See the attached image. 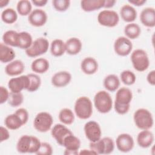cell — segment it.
Instances as JSON below:
<instances>
[{"mask_svg":"<svg viewBox=\"0 0 155 155\" xmlns=\"http://www.w3.org/2000/svg\"><path fill=\"white\" fill-rule=\"evenodd\" d=\"M132 99L133 93L130 89L126 87L119 88L116 92L114 103L116 112L121 115L127 113L130 110Z\"/></svg>","mask_w":155,"mask_h":155,"instance_id":"obj_1","label":"cell"},{"mask_svg":"<svg viewBox=\"0 0 155 155\" xmlns=\"http://www.w3.org/2000/svg\"><path fill=\"white\" fill-rule=\"evenodd\" d=\"M41 145L40 140L33 136L23 135L16 143V150L20 153H35Z\"/></svg>","mask_w":155,"mask_h":155,"instance_id":"obj_2","label":"cell"},{"mask_svg":"<svg viewBox=\"0 0 155 155\" xmlns=\"http://www.w3.org/2000/svg\"><path fill=\"white\" fill-rule=\"evenodd\" d=\"M133 120L136 126L143 130L151 128L154 124L151 113L145 108H139L134 113Z\"/></svg>","mask_w":155,"mask_h":155,"instance_id":"obj_3","label":"cell"},{"mask_svg":"<svg viewBox=\"0 0 155 155\" xmlns=\"http://www.w3.org/2000/svg\"><path fill=\"white\" fill-rule=\"evenodd\" d=\"M74 110L76 115L81 119H87L93 113L91 101L87 96H81L75 102Z\"/></svg>","mask_w":155,"mask_h":155,"instance_id":"obj_4","label":"cell"},{"mask_svg":"<svg viewBox=\"0 0 155 155\" xmlns=\"http://www.w3.org/2000/svg\"><path fill=\"white\" fill-rule=\"evenodd\" d=\"M95 108L101 113H107L113 107V101L110 94L104 90L99 91L94 97Z\"/></svg>","mask_w":155,"mask_h":155,"instance_id":"obj_5","label":"cell"},{"mask_svg":"<svg viewBox=\"0 0 155 155\" xmlns=\"http://www.w3.org/2000/svg\"><path fill=\"white\" fill-rule=\"evenodd\" d=\"M131 61L134 68L139 72L148 69L150 60L147 52L142 49H136L131 54Z\"/></svg>","mask_w":155,"mask_h":155,"instance_id":"obj_6","label":"cell"},{"mask_svg":"<svg viewBox=\"0 0 155 155\" xmlns=\"http://www.w3.org/2000/svg\"><path fill=\"white\" fill-rule=\"evenodd\" d=\"M90 148L96 154H109L114 151V142L111 138L104 137L96 142H90Z\"/></svg>","mask_w":155,"mask_h":155,"instance_id":"obj_7","label":"cell"},{"mask_svg":"<svg viewBox=\"0 0 155 155\" xmlns=\"http://www.w3.org/2000/svg\"><path fill=\"white\" fill-rule=\"evenodd\" d=\"M53 122L52 116L45 111L36 114L33 120L34 128L40 133H45L50 130Z\"/></svg>","mask_w":155,"mask_h":155,"instance_id":"obj_8","label":"cell"},{"mask_svg":"<svg viewBox=\"0 0 155 155\" xmlns=\"http://www.w3.org/2000/svg\"><path fill=\"white\" fill-rule=\"evenodd\" d=\"M48 47V40L45 38H39L33 42L28 48L25 50V53L28 57L35 58L45 53Z\"/></svg>","mask_w":155,"mask_h":155,"instance_id":"obj_9","label":"cell"},{"mask_svg":"<svg viewBox=\"0 0 155 155\" xmlns=\"http://www.w3.org/2000/svg\"><path fill=\"white\" fill-rule=\"evenodd\" d=\"M97 22L102 26L114 27L119 21V16L117 12L110 10H104L97 15Z\"/></svg>","mask_w":155,"mask_h":155,"instance_id":"obj_10","label":"cell"},{"mask_svg":"<svg viewBox=\"0 0 155 155\" xmlns=\"http://www.w3.org/2000/svg\"><path fill=\"white\" fill-rule=\"evenodd\" d=\"M84 130L86 137L90 142H96L101 138V128L99 124L94 120L87 122L84 125Z\"/></svg>","mask_w":155,"mask_h":155,"instance_id":"obj_11","label":"cell"},{"mask_svg":"<svg viewBox=\"0 0 155 155\" xmlns=\"http://www.w3.org/2000/svg\"><path fill=\"white\" fill-rule=\"evenodd\" d=\"M133 48L131 41L125 36L118 37L114 43V50L115 53L120 56L128 55Z\"/></svg>","mask_w":155,"mask_h":155,"instance_id":"obj_12","label":"cell"},{"mask_svg":"<svg viewBox=\"0 0 155 155\" xmlns=\"http://www.w3.org/2000/svg\"><path fill=\"white\" fill-rule=\"evenodd\" d=\"M30 85V79L28 75H22L10 79L8 82V87L11 92L21 93L23 90L28 89Z\"/></svg>","mask_w":155,"mask_h":155,"instance_id":"obj_13","label":"cell"},{"mask_svg":"<svg viewBox=\"0 0 155 155\" xmlns=\"http://www.w3.org/2000/svg\"><path fill=\"white\" fill-rule=\"evenodd\" d=\"M116 144L119 151L123 153H128L133 150L134 142L133 137L130 134L122 133L117 137Z\"/></svg>","mask_w":155,"mask_h":155,"instance_id":"obj_14","label":"cell"},{"mask_svg":"<svg viewBox=\"0 0 155 155\" xmlns=\"http://www.w3.org/2000/svg\"><path fill=\"white\" fill-rule=\"evenodd\" d=\"M62 146L65 148L64 154H78V150L81 147V141L73 133L64 139Z\"/></svg>","mask_w":155,"mask_h":155,"instance_id":"obj_15","label":"cell"},{"mask_svg":"<svg viewBox=\"0 0 155 155\" xmlns=\"http://www.w3.org/2000/svg\"><path fill=\"white\" fill-rule=\"evenodd\" d=\"M47 15L46 12L39 8L34 9L28 16L29 23L34 27H42L47 21Z\"/></svg>","mask_w":155,"mask_h":155,"instance_id":"obj_16","label":"cell"},{"mask_svg":"<svg viewBox=\"0 0 155 155\" xmlns=\"http://www.w3.org/2000/svg\"><path fill=\"white\" fill-rule=\"evenodd\" d=\"M51 134L52 137L56 140V142L62 146L64 139L68 135L73 134L70 130L61 124H57L51 129Z\"/></svg>","mask_w":155,"mask_h":155,"instance_id":"obj_17","label":"cell"},{"mask_svg":"<svg viewBox=\"0 0 155 155\" xmlns=\"http://www.w3.org/2000/svg\"><path fill=\"white\" fill-rule=\"evenodd\" d=\"M71 80V74L67 71H61L56 73L51 78V84L56 87L67 86Z\"/></svg>","mask_w":155,"mask_h":155,"instance_id":"obj_18","label":"cell"},{"mask_svg":"<svg viewBox=\"0 0 155 155\" xmlns=\"http://www.w3.org/2000/svg\"><path fill=\"white\" fill-rule=\"evenodd\" d=\"M140 21L145 27L153 28L155 26V10L153 7L143 8L140 14Z\"/></svg>","mask_w":155,"mask_h":155,"instance_id":"obj_19","label":"cell"},{"mask_svg":"<svg viewBox=\"0 0 155 155\" xmlns=\"http://www.w3.org/2000/svg\"><path fill=\"white\" fill-rule=\"evenodd\" d=\"M154 140V134L149 130H143L139 133L137 136V144L143 148L150 147L153 144Z\"/></svg>","mask_w":155,"mask_h":155,"instance_id":"obj_20","label":"cell"},{"mask_svg":"<svg viewBox=\"0 0 155 155\" xmlns=\"http://www.w3.org/2000/svg\"><path fill=\"white\" fill-rule=\"evenodd\" d=\"M25 65L21 60H15L9 62L5 67V73L10 76H18L23 73Z\"/></svg>","mask_w":155,"mask_h":155,"instance_id":"obj_21","label":"cell"},{"mask_svg":"<svg viewBox=\"0 0 155 155\" xmlns=\"http://www.w3.org/2000/svg\"><path fill=\"white\" fill-rule=\"evenodd\" d=\"M81 68L85 74L88 75L93 74L97 71L98 63L94 58L87 57L81 62Z\"/></svg>","mask_w":155,"mask_h":155,"instance_id":"obj_22","label":"cell"},{"mask_svg":"<svg viewBox=\"0 0 155 155\" xmlns=\"http://www.w3.org/2000/svg\"><path fill=\"white\" fill-rule=\"evenodd\" d=\"M121 18L126 22L131 23L137 18V11L131 5L129 4L124 5L120 10Z\"/></svg>","mask_w":155,"mask_h":155,"instance_id":"obj_23","label":"cell"},{"mask_svg":"<svg viewBox=\"0 0 155 155\" xmlns=\"http://www.w3.org/2000/svg\"><path fill=\"white\" fill-rule=\"evenodd\" d=\"M65 44L66 52L70 55L78 54L81 51L82 44L81 40L78 38H70Z\"/></svg>","mask_w":155,"mask_h":155,"instance_id":"obj_24","label":"cell"},{"mask_svg":"<svg viewBox=\"0 0 155 155\" xmlns=\"http://www.w3.org/2000/svg\"><path fill=\"white\" fill-rule=\"evenodd\" d=\"M105 0H83L81 1L82 10L86 12H93L104 8Z\"/></svg>","mask_w":155,"mask_h":155,"instance_id":"obj_25","label":"cell"},{"mask_svg":"<svg viewBox=\"0 0 155 155\" xmlns=\"http://www.w3.org/2000/svg\"><path fill=\"white\" fill-rule=\"evenodd\" d=\"M16 56L15 51L8 45L0 44V61L2 63H9L14 59Z\"/></svg>","mask_w":155,"mask_h":155,"instance_id":"obj_26","label":"cell"},{"mask_svg":"<svg viewBox=\"0 0 155 155\" xmlns=\"http://www.w3.org/2000/svg\"><path fill=\"white\" fill-rule=\"evenodd\" d=\"M4 124L7 128L12 130H18L24 125L22 119L16 113L8 115L4 120Z\"/></svg>","mask_w":155,"mask_h":155,"instance_id":"obj_27","label":"cell"},{"mask_svg":"<svg viewBox=\"0 0 155 155\" xmlns=\"http://www.w3.org/2000/svg\"><path fill=\"white\" fill-rule=\"evenodd\" d=\"M49 62L48 60L43 58L35 59L31 64V70L33 72L39 74H42L47 71V70L49 69Z\"/></svg>","mask_w":155,"mask_h":155,"instance_id":"obj_28","label":"cell"},{"mask_svg":"<svg viewBox=\"0 0 155 155\" xmlns=\"http://www.w3.org/2000/svg\"><path fill=\"white\" fill-rule=\"evenodd\" d=\"M103 84L107 90L110 92H113L119 88L120 86V80L117 76L111 74L104 78Z\"/></svg>","mask_w":155,"mask_h":155,"instance_id":"obj_29","label":"cell"},{"mask_svg":"<svg viewBox=\"0 0 155 155\" xmlns=\"http://www.w3.org/2000/svg\"><path fill=\"white\" fill-rule=\"evenodd\" d=\"M32 36L27 31H21L18 33L17 47L25 50L28 48L33 43Z\"/></svg>","mask_w":155,"mask_h":155,"instance_id":"obj_30","label":"cell"},{"mask_svg":"<svg viewBox=\"0 0 155 155\" xmlns=\"http://www.w3.org/2000/svg\"><path fill=\"white\" fill-rule=\"evenodd\" d=\"M50 52L51 54L55 57L62 56L64 53L66 52L65 42L60 39L53 40L51 43Z\"/></svg>","mask_w":155,"mask_h":155,"instance_id":"obj_31","label":"cell"},{"mask_svg":"<svg viewBox=\"0 0 155 155\" xmlns=\"http://www.w3.org/2000/svg\"><path fill=\"white\" fill-rule=\"evenodd\" d=\"M124 33L127 38L134 39L140 36L141 29L137 24L131 22L125 25L124 28Z\"/></svg>","mask_w":155,"mask_h":155,"instance_id":"obj_32","label":"cell"},{"mask_svg":"<svg viewBox=\"0 0 155 155\" xmlns=\"http://www.w3.org/2000/svg\"><path fill=\"white\" fill-rule=\"evenodd\" d=\"M2 21L7 24H12L18 19V14L12 8H7L4 10L1 13Z\"/></svg>","mask_w":155,"mask_h":155,"instance_id":"obj_33","label":"cell"},{"mask_svg":"<svg viewBox=\"0 0 155 155\" xmlns=\"http://www.w3.org/2000/svg\"><path fill=\"white\" fill-rule=\"evenodd\" d=\"M59 120L65 125H71L74 120V115L72 110L68 108L62 109L58 116Z\"/></svg>","mask_w":155,"mask_h":155,"instance_id":"obj_34","label":"cell"},{"mask_svg":"<svg viewBox=\"0 0 155 155\" xmlns=\"http://www.w3.org/2000/svg\"><path fill=\"white\" fill-rule=\"evenodd\" d=\"M18 33L15 30H8L2 36L4 44L7 45L17 47Z\"/></svg>","mask_w":155,"mask_h":155,"instance_id":"obj_35","label":"cell"},{"mask_svg":"<svg viewBox=\"0 0 155 155\" xmlns=\"http://www.w3.org/2000/svg\"><path fill=\"white\" fill-rule=\"evenodd\" d=\"M18 13L21 16H27L32 12L31 2L28 0H21L18 2L16 5Z\"/></svg>","mask_w":155,"mask_h":155,"instance_id":"obj_36","label":"cell"},{"mask_svg":"<svg viewBox=\"0 0 155 155\" xmlns=\"http://www.w3.org/2000/svg\"><path fill=\"white\" fill-rule=\"evenodd\" d=\"M30 79V85L27 89L29 92H34L39 89L41 84V79L40 77L34 73H30L27 74Z\"/></svg>","mask_w":155,"mask_h":155,"instance_id":"obj_37","label":"cell"},{"mask_svg":"<svg viewBox=\"0 0 155 155\" xmlns=\"http://www.w3.org/2000/svg\"><path fill=\"white\" fill-rule=\"evenodd\" d=\"M120 77L121 81L126 85H131L134 84L136 80L135 74L130 70H124L121 72Z\"/></svg>","mask_w":155,"mask_h":155,"instance_id":"obj_38","label":"cell"},{"mask_svg":"<svg viewBox=\"0 0 155 155\" xmlns=\"http://www.w3.org/2000/svg\"><path fill=\"white\" fill-rule=\"evenodd\" d=\"M24 101V96L21 93H10L9 97L7 101L8 104L13 107H17L20 106Z\"/></svg>","mask_w":155,"mask_h":155,"instance_id":"obj_39","label":"cell"},{"mask_svg":"<svg viewBox=\"0 0 155 155\" xmlns=\"http://www.w3.org/2000/svg\"><path fill=\"white\" fill-rule=\"evenodd\" d=\"M52 4L54 9L58 12H65L70 5V1L69 0H53Z\"/></svg>","mask_w":155,"mask_h":155,"instance_id":"obj_40","label":"cell"},{"mask_svg":"<svg viewBox=\"0 0 155 155\" xmlns=\"http://www.w3.org/2000/svg\"><path fill=\"white\" fill-rule=\"evenodd\" d=\"M36 154L37 155H51L53 154V148L50 143L41 142V145Z\"/></svg>","mask_w":155,"mask_h":155,"instance_id":"obj_41","label":"cell"},{"mask_svg":"<svg viewBox=\"0 0 155 155\" xmlns=\"http://www.w3.org/2000/svg\"><path fill=\"white\" fill-rule=\"evenodd\" d=\"M10 93L8 92V90L3 87L1 86L0 87V104H2L6 101H8V97H9Z\"/></svg>","mask_w":155,"mask_h":155,"instance_id":"obj_42","label":"cell"},{"mask_svg":"<svg viewBox=\"0 0 155 155\" xmlns=\"http://www.w3.org/2000/svg\"><path fill=\"white\" fill-rule=\"evenodd\" d=\"M15 113L19 115V116L21 117V119H22L24 125H25L28 120V113L27 111V110L24 108H21L18 109Z\"/></svg>","mask_w":155,"mask_h":155,"instance_id":"obj_43","label":"cell"},{"mask_svg":"<svg viewBox=\"0 0 155 155\" xmlns=\"http://www.w3.org/2000/svg\"><path fill=\"white\" fill-rule=\"evenodd\" d=\"M0 135H1V136H0V142H1L7 140L10 137V133H9L8 130L2 126H1V127H0Z\"/></svg>","mask_w":155,"mask_h":155,"instance_id":"obj_44","label":"cell"},{"mask_svg":"<svg viewBox=\"0 0 155 155\" xmlns=\"http://www.w3.org/2000/svg\"><path fill=\"white\" fill-rule=\"evenodd\" d=\"M147 82L151 85H155V71L152 70L148 73L147 76Z\"/></svg>","mask_w":155,"mask_h":155,"instance_id":"obj_45","label":"cell"},{"mask_svg":"<svg viewBox=\"0 0 155 155\" xmlns=\"http://www.w3.org/2000/svg\"><path fill=\"white\" fill-rule=\"evenodd\" d=\"M47 0H32L31 3L36 7L45 6L47 3Z\"/></svg>","mask_w":155,"mask_h":155,"instance_id":"obj_46","label":"cell"},{"mask_svg":"<svg viewBox=\"0 0 155 155\" xmlns=\"http://www.w3.org/2000/svg\"><path fill=\"white\" fill-rule=\"evenodd\" d=\"M128 1L131 4H133L137 7L142 6L147 2L146 0H128Z\"/></svg>","mask_w":155,"mask_h":155,"instance_id":"obj_47","label":"cell"},{"mask_svg":"<svg viewBox=\"0 0 155 155\" xmlns=\"http://www.w3.org/2000/svg\"><path fill=\"white\" fill-rule=\"evenodd\" d=\"M116 2V1L115 0H105L104 8H111L114 5Z\"/></svg>","mask_w":155,"mask_h":155,"instance_id":"obj_48","label":"cell"},{"mask_svg":"<svg viewBox=\"0 0 155 155\" xmlns=\"http://www.w3.org/2000/svg\"><path fill=\"white\" fill-rule=\"evenodd\" d=\"M79 154H96V153L91 150H86V149H84V150H82V151H81L79 153Z\"/></svg>","mask_w":155,"mask_h":155,"instance_id":"obj_49","label":"cell"},{"mask_svg":"<svg viewBox=\"0 0 155 155\" xmlns=\"http://www.w3.org/2000/svg\"><path fill=\"white\" fill-rule=\"evenodd\" d=\"M9 1H5V0H1L0 1V7L3 8L4 7H5L7 5V4L9 3Z\"/></svg>","mask_w":155,"mask_h":155,"instance_id":"obj_50","label":"cell"}]
</instances>
